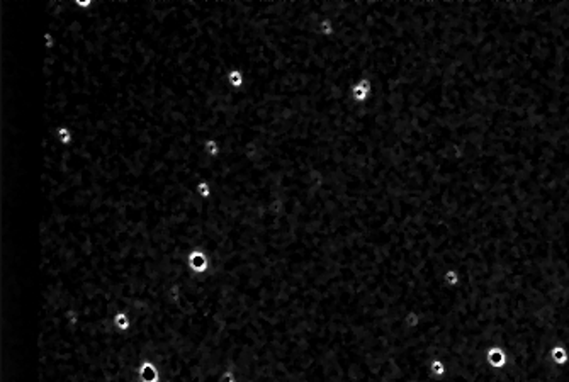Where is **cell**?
I'll return each instance as SVG.
<instances>
[{
	"label": "cell",
	"mask_w": 569,
	"mask_h": 382,
	"mask_svg": "<svg viewBox=\"0 0 569 382\" xmlns=\"http://www.w3.org/2000/svg\"><path fill=\"white\" fill-rule=\"evenodd\" d=\"M318 33L323 36V38H331V36L335 34V22L330 16L325 17V19H321L320 22H318Z\"/></svg>",
	"instance_id": "5b68a950"
},
{
	"label": "cell",
	"mask_w": 569,
	"mask_h": 382,
	"mask_svg": "<svg viewBox=\"0 0 569 382\" xmlns=\"http://www.w3.org/2000/svg\"><path fill=\"white\" fill-rule=\"evenodd\" d=\"M226 82L233 90H243V88H245V84H246L245 73H243L240 68H236V66L235 68H230L226 73Z\"/></svg>",
	"instance_id": "7a4b0ae2"
},
{
	"label": "cell",
	"mask_w": 569,
	"mask_h": 382,
	"mask_svg": "<svg viewBox=\"0 0 569 382\" xmlns=\"http://www.w3.org/2000/svg\"><path fill=\"white\" fill-rule=\"evenodd\" d=\"M552 353H554V360H556V362H566L568 360L566 352H564L563 348H556Z\"/></svg>",
	"instance_id": "ba28073f"
},
{
	"label": "cell",
	"mask_w": 569,
	"mask_h": 382,
	"mask_svg": "<svg viewBox=\"0 0 569 382\" xmlns=\"http://www.w3.org/2000/svg\"><path fill=\"white\" fill-rule=\"evenodd\" d=\"M196 194H197V197L204 199V201H207V199H211V195H213V185H211L209 180H199L197 184H196Z\"/></svg>",
	"instance_id": "8992f818"
},
{
	"label": "cell",
	"mask_w": 569,
	"mask_h": 382,
	"mask_svg": "<svg viewBox=\"0 0 569 382\" xmlns=\"http://www.w3.org/2000/svg\"><path fill=\"white\" fill-rule=\"evenodd\" d=\"M202 151L206 153L209 158H218L221 153V145L216 138H207L202 145Z\"/></svg>",
	"instance_id": "277c9868"
},
{
	"label": "cell",
	"mask_w": 569,
	"mask_h": 382,
	"mask_svg": "<svg viewBox=\"0 0 569 382\" xmlns=\"http://www.w3.org/2000/svg\"><path fill=\"white\" fill-rule=\"evenodd\" d=\"M350 97L355 104H366L372 97V82L369 78H359L350 88Z\"/></svg>",
	"instance_id": "6da1fadb"
},
{
	"label": "cell",
	"mask_w": 569,
	"mask_h": 382,
	"mask_svg": "<svg viewBox=\"0 0 569 382\" xmlns=\"http://www.w3.org/2000/svg\"><path fill=\"white\" fill-rule=\"evenodd\" d=\"M488 360H489V363H491V365L502 367L503 362H504V355H503V352L500 348H493L491 352L488 353Z\"/></svg>",
	"instance_id": "52a82bcc"
},
{
	"label": "cell",
	"mask_w": 569,
	"mask_h": 382,
	"mask_svg": "<svg viewBox=\"0 0 569 382\" xmlns=\"http://www.w3.org/2000/svg\"><path fill=\"white\" fill-rule=\"evenodd\" d=\"M432 369H434L435 374H443V367L440 365V362H434L432 363Z\"/></svg>",
	"instance_id": "9c48e42d"
},
{
	"label": "cell",
	"mask_w": 569,
	"mask_h": 382,
	"mask_svg": "<svg viewBox=\"0 0 569 382\" xmlns=\"http://www.w3.org/2000/svg\"><path fill=\"white\" fill-rule=\"evenodd\" d=\"M44 129H48V127H44ZM51 131L55 133V138L58 139L60 145L70 146L71 143H73V131H71L68 126H58L56 129H51Z\"/></svg>",
	"instance_id": "3957f363"
}]
</instances>
